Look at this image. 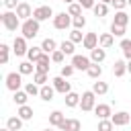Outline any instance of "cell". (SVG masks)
Listing matches in <instances>:
<instances>
[{
    "label": "cell",
    "instance_id": "obj_1",
    "mask_svg": "<svg viewBox=\"0 0 131 131\" xmlns=\"http://www.w3.org/2000/svg\"><path fill=\"white\" fill-rule=\"evenodd\" d=\"M0 20H2V25H4V29L6 31H16V29H20V25H23V20L18 18V14L14 12V10H4L2 14H0Z\"/></svg>",
    "mask_w": 131,
    "mask_h": 131
},
{
    "label": "cell",
    "instance_id": "obj_2",
    "mask_svg": "<svg viewBox=\"0 0 131 131\" xmlns=\"http://www.w3.org/2000/svg\"><path fill=\"white\" fill-rule=\"evenodd\" d=\"M39 29H41V23L35 20V18L23 20V25H20V33H23V37H25L27 41H29V39H35V37L39 35Z\"/></svg>",
    "mask_w": 131,
    "mask_h": 131
},
{
    "label": "cell",
    "instance_id": "obj_3",
    "mask_svg": "<svg viewBox=\"0 0 131 131\" xmlns=\"http://www.w3.org/2000/svg\"><path fill=\"white\" fill-rule=\"evenodd\" d=\"M4 80H6V88L10 92H18L23 88V74L20 72H10V74H6Z\"/></svg>",
    "mask_w": 131,
    "mask_h": 131
},
{
    "label": "cell",
    "instance_id": "obj_4",
    "mask_svg": "<svg viewBox=\"0 0 131 131\" xmlns=\"http://www.w3.org/2000/svg\"><path fill=\"white\" fill-rule=\"evenodd\" d=\"M94 106H96V94H94L92 90L82 92V98H80V108H82L84 113H88V111H94Z\"/></svg>",
    "mask_w": 131,
    "mask_h": 131
},
{
    "label": "cell",
    "instance_id": "obj_5",
    "mask_svg": "<svg viewBox=\"0 0 131 131\" xmlns=\"http://www.w3.org/2000/svg\"><path fill=\"white\" fill-rule=\"evenodd\" d=\"M55 16V12H53V8L51 6H37L35 10H33V18L35 20H39V23H43V20H49V18H53Z\"/></svg>",
    "mask_w": 131,
    "mask_h": 131
},
{
    "label": "cell",
    "instance_id": "obj_6",
    "mask_svg": "<svg viewBox=\"0 0 131 131\" xmlns=\"http://www.w3.org/2000/svg\"><path fill=\"white\" fill-rule=\"evenodd\" d=\"M53 27H55L57 31L70 29V27H72V16H70L68 12H57V14L53 16Z\"/></svg>",
    "mask_w": 131,
    "mask_h": 131
},
{
    "label": "cell",
    "instance_id": "obj_7",
    "mask_svg": "<svg viewBox=\"0 0 131 131\" xmlns=\"http://www.w3.org/2000/svg\"><path fill=\"white\" fill-rule=\"evenodd\" d=\"M27 51H29V45H27V39H25L23 35H18V37H14V41H12V53H14L16 57H23V55H27Z\"/></svg>",
    "mask_w": 131,
    "mask_h": 131
},
{
    "label": "cell",
    "instance_id": "obj_8",
    "mask_svg": "<svg viewBox=\"0 0 131 131\" xmlns=\"http://www.w3.org/2000/svg\"><path fill=\"white\" fill-rule=\"evenodd\" d=\"M51 84H53V88H55V92H59V94H68V92H72V84L68 82V78H61V76H55V78H51Z\"/></svg>",
    "mask_w": 131,
    "mask_h": 131
},
{
    "label": "cell",
    "instance_id": "obj_9",
    "mask_svg": "<svg viewBox=\"0 0 131 131\" xmlns=\"http://www.w3.org/2000/svg\"><path fill=\"white\" fill-rule=\"evenodd\" d=\"M72 66L76 70H82V72H88V68L92 66V59L88 55H72Z\"/></svg>",
    "mask_w": 131,
    "mask_h": 131
},
{
    "label": "cell",
    "instance_id": "obj_10",
    "mask_svg": "<svg viewBox=\"0 0 131 131\" xmlns=\"http://www.w3.org/2000/svg\"><path fill=\"white\" fill-rule=\"evenodd\" d=\"M111 121H113L115 127H125V125H129V121H131V113L119 111V113H115V115L111 117Z\"/></svg>",
    "mask_w": 131,
    "mask_h": 131
},
{
    "label": "cell",
    "instance_id": "obj_11",
    "mask_svg": "<svg viewBox=\"0 0 131 131\" xmlns=\"http://www.w3.org/2000/svg\"><path fill=\"white\" fill-rule=\"evenodd\" d=\"M94 115L98 117V121L102 119H111L113 117V111H111V104H104V102H98L94 106Z\"/></svg>",
    "mask_w": 131,
    "mask_h": 131
},
{
    "label": "cell",
    "instance_id": "obj_12",
    "mask_svg": "<svg viewBox=\"0 0 131 131\" xmlns=\"http://www.w3.org/2000/svg\"><path fill=\"white\" fill-rule=\"evenodd\" d=\"M14 12L18 14V18H20V20H29V18H33V8H31V4H29V2H20V4H18V8H16Z\"/></svg>",
    "mask_w": 131,
    "mask_h": 131
},
{
    "label": "cell",
    "instance_id": "obj_13",
    "mask_svg": "<svg viewBox=\"0 0 131 131\" xmlns=\"http://www.w3.org/2000/svg\"><path fill=\"white\" fill-rule=\"evenodd\" d=\"M51 63V53H43L41 57H39V61L35 63V72H43V74H47L49 72V66Z\"/></svg>",
    "mask_w": 131,
    "mask_h": 131
},
{
    "label": "cell",
    "instance_id": "obj_14",
    "mask_svg": "<svg viewBox=\"0 0 131 131\" xmlns=\"http://www.w3.org/2000/svg\"><path fill=\"white\" fill-rule=\"evenodd\" d=\"M82 47L84 49H90V51L96 49L98 47V35L96 33H86L84 35V41H82Z\"/></svg>",
    "mask_w": 131,
    "mask_h": 131
},
{
    "label": "cell",
    "instance_id": "obj_15",
    "mask_svg": "<svg viewBox=\"0 0 131 131\" xmlns=\"http://www.w3.org/2000/svg\"><path fill=\"white\" fill-rule=\"evenodd\" d=\"M63 121H66V115H63L61 111H51V113H49V125H51V127H57V129H59Z\"/></svg>",
    "mask_w": 131,
    "mask_h": 131
},
{
    "label": "cell",
    "instance_id": "obj_16",
    "mask_svg": "<svg viewBox=\"0 0 131 131\" xmlns=\"http://www.w3.org/2000/svg\"><path fill=\"white\" fill-rule=\"evenodd\" d=\"M113 45H115V37H113V33H102V35H98V47L108 49V47H113Z\"/></svg>",
    "mask_w": 131,
    "mask_h": 131
},
{
    "label": "cell",
    "instance_id": "obj_17",
    "mask_svg": "<svg viewBox=\"0 0 131 131\" xmlns=\"http://www.w3.org/2000/svg\"><path fill=\"white\" fill-rule=\"evenodd\" d=\"M39 96H41V100H45V102L53 100V96H55V88H53V84H45V86H41Z\"/></svg>",
    "mask_w": 131,
    "mask_h": 131
},
{
    "label": "cell",
    "instance_id": "obj_18",
    "mask_svg": "<svg viewBox=\"0 0 131 131\" xmlns=\"http://www.w3.org/2000/svg\"><path fill=\"white\" fill-rule=\"evenodd\" d=\"M59 129H61V131H80V129H82V123H80L78 119H66Z\"/></svg>",
    "mask_w": 131,
    "mask_h": 131
},
{
    "label": "cell",
    "instance_id": "obj_19",
    "mask_svg": "<svg viewBox=\"0 0 131 131\" xmlns=\"http://www.w3.org/2000/svg\"><path fill=\"white\" fill-rule=\"evenodd\" d=\"M90 59H92V63H102L106 59V49H102V47L92 49L90 51Z\"/></svg>",
    "mask_w": 131,
    "mask_h": 131
},
{
    "label": "cell",
    "instance_id": "obj_20",
    "mask_svg": "<svg viewBox=\"0 0 131 131\" xmlns=\"http://www.w3.org/2000/svg\"><path fill=\"white\" fill-rule=\"evenodd\" d=\"M41 55H43L41 45H39V47H37V45H33V47H29V51H27V59H29V61H33V63H37Z\"/></svg>",
    "mask_w": 131,
    "mask_h": 131
},
{
    "label": "cell",
    "instance_id": "obj_21",
    "mask_svg": "<svg viewBox=\"0 0 131 131\" xmlns=\"http://www.w3.org/2000/svg\"><path fill=\"white\" fill-rule=\"evenodd\" d=\"M113 74H115V78H121V76H125V74H127V61H123V59H117V61L113 63Z\"/></svg>",
    "mask_w": 131,
    "mask_h": 131
},
{
    "label": "cell",
    "instance_id": "obj_22",
    "mask_svg": "<svg viewBox=\"0 0 131 131\" xmlns=\"http://www.w3.org/2000/svg\"><path fill=\"white\" fill-rule=\"evenodd\" d=\"M80 98H82V94H78V92H68L63 100H66V106L74 108V106H80Z\"/></svg>",
    "mask_w": 131,
    "mask_h": 131
},
{
    "label": "cell",
    "instance_id": "obj_23",
    "mask_svg": "<svg viewBox=\"0 0 131 131\" xmlns=\"http://www.w3.org/2000/svg\"><path fill=\"white\" fill-rule=\"evenodd\" d=\"M23 123H25V121H23L18 115H16V117H8V119H6V127H8L10 131H20V129H23Z\"/></svg>",
    "mask_w": 131,
    "mask_h": 131
},
{
    "label": "cell",
    "instance_id": "obj_24",
    "mask_svg": "<svg viewBox=\"0 0 131 131\" xmlns=\"http://www.w3.org/2000/svg\"><path fill=\"white\" fill-rule=\"evenodd\" d=\"M41 49H43V53H53L55 49H59V45L55 43V39L47 37V39H43V43H41Z\"/></svg>",
    "mask_w": 131,
    "mask_h": 131
},
{
    "label": "cell",
    "instance_id": "obj_25",
    "mask_svg": "<svg viewBox=\"0 0 131 131\" xmlns=\"http://www.w3.org/2000/svg\"><path fill=\"white\" fill-rule=\"evenodd\" d=\"M16 115L23 119V121H31L33 119V106H29V104H23V106H18V111H16Z\"/></svg>",
    "mask_w": 131,
    "mask_h": 131
},
{
    "label": "cell",
    "instance_id": "obj_26",
    "mask_svg": "<svg viewBox=\"0 0 131 131\" xmlns=\"http://www.w3.org/2000/svg\"><path fill=\"white\" fill-rule=\"evenodd\" d=\"M16 72H20L23 76L35 74V63H33V61H29V59H27V61H20V63H18V70H16Z\"/></svg>",
    "mask_w": 131,
    "mask_h": 131
},
{
    "label": "cell",
    "instance_id": "obj_27",
    "mask_svg": "<svg viewBox=\"0 0 131 131\" xmlns=\"http://www.w3.org/2000/svg\"><path fill=\"white\" fill-rule=\"evenodd\" d=\"M92 92H94L96 96H102V94H106V92H108V84H106V82L96 80V82H92Z\"/></svg>",
    "mask_w": 131,
    "mask_h": 131
},
{
    "label": "cell",
    "instance_id": "obj_28",
    "mask_svg": "<svg viewBox=\"0 0 131 131\" xmlns=\"http://www.w3.org/2000/svg\"><path fill=\"white\" fill-rule=\"evenodd\" d=\"M113 23H115V25H119V27H127V23H129V14H127L125 10H119V12H115Z\"/></svg>",
    "mask_w": 131,
    "mask_h": 131
},
{
    "label": "cell",
    "instance_id": "obj_29",
    "mask_svg": "<svg viewBox=\"0 0 131 131\" xmlns=\"http://www.w3.org/2000/svg\"><path fill=\"white\" fill-rule=\"evenodd\" d=\"M12 100H14V104H16V106H23V104H27V100H29V94H27L25 90L12 92Z\"/></svg>",
    "mask_w": 131,
    "mask_h": 131
},
{
    "label": "cell",
    "instance_id": "obj_30",
    "mask_svg": "<svg viewBox=\"0 0 131 131\" xmlns=\"http://www.w3.org/2000/svg\"><path fill=\"white\" fill-rule=\"evenodd\" d=\"M119 47H121V51H123V57L129 61L131 59V39H121V43H119Z\"/></svg>",
    "mask_w": 131,
    "mask_h": 131
},
{
    "label": "cell",
    "instance_id": "obj_31",
    "mask_svg": "<svg viewBox=\"0 0 131 131\" xmlns=\"http://www.w3.org/2000/svg\"><path fill=\"white\" fill-rule=\"evenodd\" d=\"M86 74H88L92 80H100V76H102V66H100V63H92Z\"/></svg>",
    "mask_w": 131,
    "mask_h": 131
},
{
    "label": "cell",
    "instance_id": "obj_32",
    "mask_svg": "<svg viewBox=\"0 0 131 131\" xmlns=\"http://www.w3.org/2000/svg\"><path fill=\"white\" fill-rule=\"evenodd\" d=\"M92 12H94V16L102 18V16H106V14H108V4H102V2H98V4L92 8Z\"/></svg>",
    "mask_w": 131,
    "mask_h": 131
},
{
    "label": "cell",
    "instance_id": "obj_33",
    "mask_svg": "<svg viewBox=\"0 0 131 131\" xmlns=\"http://www.w3.org/2000/svg\"><path fill=\"white\" fill-rule=\"evenodd\" d=\"M74 45H76V43H72V41H70V39H68V41H66V39H63V41H61V43H59V49H61V51H63V53H66V55H76V53H74V49H76V47H74Z\"/></svg>",
    "mask_w": 131,
    "mask_h": 131
},
{
    "label": "cell",
    "instance_id": "obj_34",
    "mask_svg": "<svg viewBox=\"0 0 131 131\" xmlns=\"http://www.w3.org/2000/svg\"><path fill=\"white\" fill-rule=\"evenodd\" d=\"M10 59V47L6 43H0V63H8Z\"/></svg>",
    "mask_w": 131,
    "mask_h": 131
},
{
    "label": "cell",
    "instance_id": "obj_35",
    "mask_svg": "<svg viewBox=\"0 0 131 131\" xmlns=\"http://www.w3.org/2000/svg\"><path fill=\"white\" fill-rule=\"evenodd\" d=\"M25 92H27L29 96H39L41 86H39V84H35V82H29V84H25Z\"/></svg>",
    "mask_w": 131,
    "mask_h": 131
},
{
    "label": "cell",
    "instance_id": "obj_36",
    "mask_svg": "<svg viewBox=\"0 0 131 131\" xmlns=\"http://www.w3.org/2000/svg\"><path fill=\"white\" fill-rule=\"evenodd\" d=\"M33 82L39 84V86H45V84L49 82V76L43 74V72H35V74H33Z\"/></svg>",
    "mask_w": 131,
    "mask_h": 131
},
{
    "label": "cell",
    "instance_id": "obj_37",
    "mask_svg": "<svg viewBox=\"0 0 131 131\" xmlns=\"http://www.w3.org/2000/svg\"><path fill=\"white\" fill-rule=\"evenodd\" d=\"M82 10H84V8H82L78 2H74V4L68 6V14H70L72 18H74V16H82Z\"/></svg>",
    "mask_w": 131,
    "mask_h": 131
},
{
    "label": "cell",
    "instance_id": "obj_38",
    "mask_svg": "<svg viewBox=\"0 0 131 131\" xmlns=\"http://www.w3.org/2000/svg\"><path fill=\"white\" fill-rule=\"evenodd\" d=\"M84 35H86V33H82V31H78V29H72V31H70V41H72V43H82V41H84Z\"/></svg>",
    "mask_w": 131,
    "mask_h": 131
},
{
    "label": "cell",
    "instance_id": "obj_39",
    "mask_svg": "<svg viewBox=\"0 0 131 131\" xmlns=\"http://www.w3.org/2000/svg\"><path fill=\"white\" fill-rule=\"evenodd\" d=\"M72 27L78 29V31H82V29L86 27V16H84V14H82V16H74V18H72Z\"/></svg>",
    "mask_w": 131,
    "mask_h": 131
},
{
    "label": "cell",
    "instance_id": "obj_40",
    "mask_svg": "<svg viewBox=\"0 0 131 131\" xmlns=\"http://www.w3.org/2000/svg\"><path fill=\"white\" fill-rule=\"evenodd\" d=\"M74 72H76V68L70 63V66H61V70H59V76L61 78H72L74 76Z\"/></svg>",
    "mask_w": 131,
    "mask_h": 131
},
{
    "label": "cell",
    "instance_id": "obj_41",
    "mask_svg": "<svg viewBox=\"0 0 131 131\" xmlns=\"http://www.w3.org/2000/svg\"><path fill=\"white\" fill-rule=\"evenodd\" d=\"M113 129H115V125H113L111 119H102V121H98V131H113Z\"/></svg>",
    "mask_w": 131,
    "mask_h": 131
},
{
    "label": "cell",
    "instance_id": "obj_42",
    "mask_svg": "<svg viewBox=\"0 0 131 131\" xmlns=\"http://www.w3.org/2000/svg\"><path fill=\"white\" fill-rule=\"evenodd\" d=\"M111 33H113V37H123L127 31H125V27H119V25L111 23Z\"/></svg>",
    "mask_w": 131,
    "mask_h": 131
},
{
    "label": "cell",
    "instance_id": "obj_43",
    "mask_svg": "<svg viewBox=\"0 0 131 131\" xmlns=\"http://www.w3.org/2000/svg\"><path fill=\"white\" fill-rule=\"evenodd\" d=\"M63 57H66V53H63L61 49H55V51L51 53V61H53V63H61Z\"/></svg>",
    "mask_w": 131,
    "mask_h": 131
},
{
    "label": "cell",
    "instance_id": "obj_44",
    "mask_svg": "<svg viewBox=\"0 0 131 131\" xmlns=\"http://www.w3.org/2000/svg\"><path fill=\"white\" fill-rule=\"evenodd\" d=\"M2 4H4L6 10H16L20 2H18V0H2Z\"/></svg>",
    "mask_w": 131,
    "mask_h": 131
},
{
    "label": "cell",
    "instance_id": "obj_45",
    "mask_svg": "<svg viewBox=\"0 0 131 131\" xmlns=\"http://www.w3.org/2000/svg\"><path fill=\"white\" fill-rule=\"evenodd\" d=\"M111 4H113V8H115L117 12H119V10H125V8H127V0H113Z\"/></svg>",
    "mask_w": 131,
    "mask_h": 131
},
{
    "label": "cell",
    "instance_id": "obj_46",
    "mask_svg": "<svg viewBox=\"0 0 131 131\" xmlns=\"http://www.w3.org/2000/svg\"><path fill=\"white\" fill-rule=\"evenodd\" d=\"M78 4L82 8H94L96 6V0H78Z\"/></svg>",
    "mask_w": 131,
    "mask_h": 131
},
{
    "label": "cell",
    "instance_id": "obj_47",
    "mask_svg": "<svg viewBox=\"0 0 131 131\" xmlns=\"http://www.w3.org/2000/svg\"><path fill=\"white\" fill-rule=\"evenodd\" d=\"M61 2H66V4L70 6V4H74V2H78V0H61Z\"/></svg>",
    "mask_w": 131,
    "mask_h": 131
},
{
    "label": "cell",
    "instance_id": "obj_48",
    "mask_svg": "<svg viewBox=\"0 0 131 131\" xmlns=\"http://www.w3.org/2000/svg\"><path fill=\"white\" fill-rule=\"evenodd\" d=\"M127 72H129V74H131V59H129V61H127Z\"/></svg>",
    "mask_w": 131,
    "mask_h": 131
},
{
    "label": "cell",
    "instance_id": "obj_49",
    "mask_svg": "<svg viewBox=\"0 0 131 131\" xmlns=\"http://www.w3.org/2000/svg\"><path fill=\"white\" fill-rule=\"evenodd\" d=\"M100 2H102V4H111L113 0H100Z\"/></svg>",
    "mask_w": 131,
    "mask_h": 131
},
{
    "label": "cell",
    "instance_id": "obj_50",
    "mask_svg": "<svg viewBox=\"0 0 131 131\" xmlns=\"http://www.w3.org/2000/svg\"><path fill=\"white\" fill-rule=\"evenodd\" d=\"M0 131H10V129H8V127H4V129H0Z\"/></svg>",
    "mask_w": 131,
    "mask_h": 131
},
{
    "label": "cell",
    "instance_id": "obj_51",
    "mask_svg": "<svg viewBox=\"0 0 131 131\" xmlns=\"http://www.w3.org/2000/svg\"><path fill=\"white\" fill-rule=\"evenodd\" d=\"M127 6H131V0H127Z\"/></svg>",
    "mask_w": 131,
    "mask_h": 131
},
{
    "label": "cell",
    "instance_id": "obj_52",
    "mask_svg": "<svg viewBox=\"0 0 131 131\" xmlns=\"http://www.w3.org/2000/svg\"><path fill=\"white\" fill-rule=\"evenodd\" d=\"M43 131H53V129H49V127H47V129H43Z\"/></svg>",
    "mask_w": 131,
    "mask_h": 131
}]
</instances>
